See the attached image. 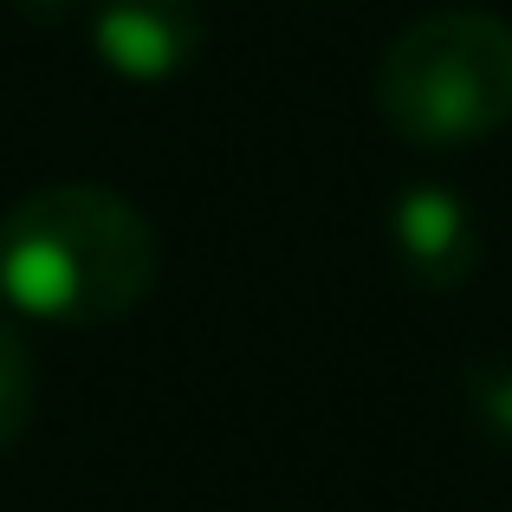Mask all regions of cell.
Returning a JSON list of instances; mask_svg holds the SVG:
<instances>
[{
  "mask_svg": "<svg viewBox=\"0 0 512 512\" xmlns=\"http://www.w3.org/2000/svg\"><path fill=\"white\" fill-rule=\"evenodd\" d=\"M156 227L98 182L33 188L0 221V292L46 325H117L156 286Z\"/></svg>",
  "mask_w": 512,
  "mask_h": 512,
  "instance_id": "1",
  "label": "cell"
},
{
  "mask_svg": "<svg viewBox=\"0 0 512 512\" xmlns=\"http://www.w3.org/2000/svg\"><path fill=\"white\" fill-rule=\"evenodd\" d=\"M474 402H480V415L500 422V435H512V370H480L474 376Z\"/></svg>",
  "mask_w": 512,
  "mask_h": 512,
  "instance_id": "6",
  "label": "cell"
},
{
  "mask_svg": "<svg viewBox=\"0 0 512 512\" xmlns=\"http://www.w3.org/2000/svg\"><path fill=\"white\" fill-rule=\"evenodd\" d=\"M39 409V370H33V350L26 338L0 318V454L13 448V441L26 435V422H33Z\"/></svg>",
  "mask_w": 512,
  "mask_h": 512,
  "instance_id": "5",
  "label": "cell"
},
{
  "mask_svg": "<svg viewBox=\"0 0 512 512\" xmlns=\"http://www.w3.org/2000/svg\"><path fill=\"white\" fill-rule=\"evenodd\" d=\"M389 253L422 292H454L480 266V221L454 188H402L389 208Z\"/></svg>",
  "mask_w": 512,
  "mask_h": 512,
  "instance_id": "4",
  "label": "cell"
},
{
  "mask_svg": "<svg viewBox=\"0 0 512 512\" xmlns=\"http://www.w3.org/2000/svg\"><path fill=\"white\" fill-rule=\"evenodd\" d=\"M208 46L201 0H91V52L130 85H163Z\"/></svg>",
  "mask_w": 512,
  "mask_h": 512,
  "instance_id": "3",
  "label": "cell"
},
{
  "mask_svg": "<svg viewBox=\"0 0 512 512\" xmlns=\"http://www.w3.org/2000/svg\"><path fill=\"white\" fill-rule=\"evenodd\" d=\"M376 111L415 150H461L512 117V26L480 7L409 20L376 59Z\"/></svg>",
  "mask_w": 512,
  "mask_h": 512,
  "instance_id": "2",
  "label": "cell"
}]
</instances>
